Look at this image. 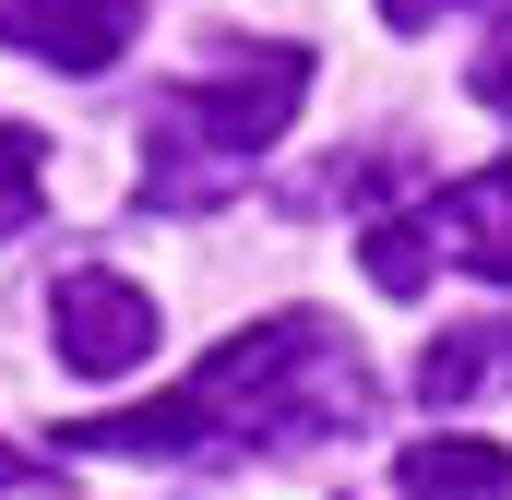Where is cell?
I'll return each mask as SVG.
<instances>
[{"instance_id":"obj_1","label":"cell","mask_w":512,"mask_h":500,"mask_svg":"<svg viewBox=\"0 0 512 500\" xmlns=\"http://www.w3.org/2000/svg\"><path fill=\"white\" fill-rule=\"evenodd\" d=\"M346 429H370V358H358V334L322 322V310H274L251 334H227L167 405L72 417L60 453H155V465L167 453H215V465H239V453H322Z\"/></svg>"},{"instance_id":"obj_2","label":"cell","mask_w":512,"mask_h":500,"mask_svg":"<svg viewBox=\"0 0 512 500\" xmlns=\"http://www.w3.org/2000/svg\"><path fill=\"white\" fill-rule=\"evenodd\" d=\"M298 96H310V48H251V60H215V72L167 84L155 131H143V203H167V215L227 203L239 167L298 120Z\"/></svg>"},{"instance_id":"obj_3","label":"cell","mask_w":512,"mask_h":500,"mask_svg":"<svg viewBox=\"0 0 512 500\" xmlns=\"http://www.w3.org/2000/svg\"><path fill=\"white\" fill-rule=\"evenodd\" d=\"M48 334H60V370H84V381L143 370L155 358V298L131 274H108V262H84V274L48 286Z\"/></svg>"},{"instance_id":"obj_4","label":"cell","mask_w":512,"mask_h":500,"mask_svg":"<svg viewBox=\"0 0 512 500\" xmlns=\"http://www.w3.org/2000/svg\"><path fill=\"white\" fill-rule=\"evenodd\" d=\"M131 36H143V0H0V48L60 72H108Z\"/></svg>"},{"instance_id":"obj_5","label":"cell","mask_w":512,"mask_h":500,"mask_svg":"<svg viewBox=\"0 0 512 500\" xmlns=\"http://www.w3.org/2000/svg\"><path fill=\"white\" fill-rule=\"evenodd\" d=\"M417 227H429L441 262H465V274L512 286V155H501V167H477V179H453V191H429Z\"/></svg>"},{"instance_id":"obj_6","label":"cell","mask_w":512,"mask_h":500,"mask_svg":"<svg viewBox=\"0 0 512 500\" xmlns=\"http://www.w3.org/2000/svg\"><path fill=\"white\" fill-rule=\"evenodd\" d=\"M489 393H512V322H441V334L417 346V405H429V417L489 405Z\"/></svg>"},{"instance_id":"obj_7","label":"cell","mask_w":512,"mask_h":500,"mask_svg":"<svg viewBox=\"0 0 512 500\" xmlns=\"http://www.w3.org/2000/svg\"><path fill=\"white\" fill-rule=\"evenodd\" d=\"M393 489L405 500H512V453L477 441V429H429V441H405Z\"/></svg>"},{"instance_id":"obj_8","label":"cell","mask_w":512,"mask_h":500,"mask_svg":"<svg viewBox=\"0 0 512 500\" xmlns=\"http://www.w3.org/2000/svg\"><path fill=\"white\" fill-rule=\"evenodd\" d=\"M358 262H370V286H382V298H417V286L441 274V250H429V227H417V215H382Z\"/></svg>"},{"instance_id":"obj_9","label":"cell","mask_w":512,"mask_h":500,"mask_svg":"<svg viewBox=\"0 0 512 500\" xmlns=\"http://www.w3.org/2000/svg\"><path fill=\"white\" fill-rule=\"evenodd\" d=\"M36 203H48V155H36V131L0 120V239H24V227H36Z\"/></svg>"},{"instance_id":"obj_10","label":"cell","mask_w":512,"mask_h":500,"mask_svg":"<svg viewBox=\"0 0 512 500\" xmlns=\"http://www.w3.org/2000/svg\"><path fill=\"white\" fill-rule=\"evenodd\" d=\"M477 108H501V120H512V12H501V36L477 48Z\"/></svg>"},{"instance_id":"obj_11","label":"cell","mask_w":512,"mask_h":500,"mask_svg":"<svg viewBox=\"0 0 512 500\" xmlns=\"http://www.w3.org/2000/svg\"><path fill=\"white\" fill-rule=\"evenodd\" d=\"M441 12H465V0H382V24H393V36H417V24H441Z\"/></svg>"},{"instance_id":"obj_12","label":"cell","mask_w":512,"mask_h":500,"mask_svg":"<svg viewBox=\"0 0 512 500\" xmlns=\"http://www.w3.org/2000/svg\"><path fill=\"white\" fill-rule=\"evenodd\" d=\"M12 489H36V465H24V453L0 441V500H12Z\"/></svg>"}]
</instances>
